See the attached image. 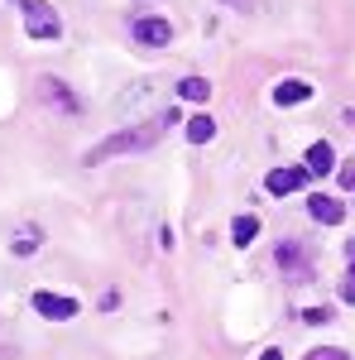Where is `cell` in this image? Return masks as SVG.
Listing matches in <instances>:
<instances>
[{
    "label": "cell",
    "mask_w": 355,
    "mask_h": 360,
    "mask_svg": "<svg viewBox=\"0 0 355 360\" xmlns=\"http://www.w3.org/2000/svg\"><path fill=\"white\" fill-rule=\"evenodd\" d=\"M273 101H278V106H298V101H312V86L298 82V77H283V82L273 86Z\"/></svg>",
    "instance_id": "obj_9"
},
{
    "label": "cell",
    "mask_w": 355,
    "mask_h": 360,
    "mask_svg": "<svg viewBox=\"0 0 355 360\" xmlns=\"http://www.w3.org/2000/svg\"><path fill=\"white\" fill-rule=\"evenodd\" d=\"M259 360H283V356H278V351H264V356H259Z\"/></svg>",
    "instance_id": "obj_22"
},
{
    "label": "cell",
    "mask_w": 355,
    "mask_h": 360,
    "mask_svg": "<svg viewBox=\"0 0 355 360\" xmlns=\"http://www.w3.org/2000/svg\"><path fill=\"white\" fill-rule=\"evenodd\" d=\"M302 183H307V168H273L269 178H264V188H269L273 197H288V193H298Z\"/></svg>",
    "instance_id": "obj_6"
},
{
    "label": "cell",
    "mask_w": 355,
    "mask_h": 360,
    "mask_svg": "<svg viewBox=\"0 0 355 360\" xmlns=\"http://www.w3.org/2000/svg\"><path fill=\"white\" fill-rule=\"evenodd\" d=\"M278 264H283V274H293V283H307V278H312V264L302 259L298 240H283V245H278Z\"/></svg>",
    "instance_id": "obj_5"
},
{
    "label": "cell",
    "mask_w": 355,
    "mask_h": 360,
    "mask_svg": "<svg viewBox=\"0 0 355 360\" xmlns=\"http://www.w3.org/2000/svg\"><path fill=\"white\" fill-rule=\"evenodd\" d=\"M25 34L29 39H58L63 34V15L44 0H25Z\"/></svg>",
    "instance_id": "obj_2"
},
{
    "label": "cell",
    "mask_w": 355,
    "mask_h": 360,
    "mask_svg": "<svg viewBox=\"0 0 355 360\" xmlns=\"http://www.w3.org/2000/svg\"><path fill=\"white\" fill-rule=\"evenodd\" d=\"M135 39L149 44V49H164L168 39H173V25H168L164 15H139L135 20Z\"/></svg>",
    "instance_id": "obj_4"
},
{
    "label": "cell",
    "mask_w": 355,
    "mask_h": 360,
    "mask_svg": "<svg viewBox=\"0 0 355 360\" xmlns=\"http://www.w3.org/2000/svg\"><path fill=\"white\" fill-rule=\"evenodd\" d=\"M302 322H307V327H327V322H331V307H307V312H302Z\"/></svg>",
    "instance_id": "obj_16"
},
{
    "label": "cell",
    "mask_w": 355,
    "mask_h": 360,
    "mask_svg": "<svg viewBox=\"0 0 355 360\" xmlns=\"http://www.w3.org/2000/svg\"><path fill=\"white\" fill-rule=\"evenodd\" d=\"M341 298H351V303H355V269H346V278H341Z\"/></svg>",
    "instance_id": "obj_18"
},
{
    "label": "cell",
    "mask_w": 355,
    "mask_h": 360,
    "mask_svg": "<svg viewBox=\"0 0 355 360\" xmlns=\"http://www.w3.org/2000/svg\"><path fill=\"white\" fill-rule=\"evenodd\" d=\"M307 212H312V221H322V226H341L346 221V207H341L336 197H322V193L307 202Z\"/></svg>",
    "instance_id": "obj_7"
},
{
    "label": "cell",
    "mask_w": 355,
    "mask_h": 360,
    "mask_svg": "<svg viewBox=\"0 0 355 360\" xmlns=\"http://www.w3.org/2000/svg\"><path fill=\"white\" fill-rule=\"evenodd\" d=\"M178 96H183V101H207V96H212V82H207V77H183V82H178Z\"/></svg>",
    "instance_id": "obj_13"
},
{
    "label": "cell",
    "mask_w": 355,
    "mask_h": 360,
    "mask_svg": "<svg viewBox=\"0 0 355 360\" xmlns=\"http://www.w3.org/2000/svg\"><path fill=\"white\" fill-rule=\"evenodd\" d=\"M34 312L49 317V322H72V317H77V303L63 298V293H44V288H39V293H34Z\"/></svg>",
    "instance_id": "obj_3"
},
{
    "label": "cell",
    "mask_w": 355,
    "mask_h": 360,
    "mask_svg": "<svg viewBox=\"0 0 355 360\" xmlns=\"http://www.w3.org/2000/svg\"><path fill=\"white\" fill-rule=\"evenodd\" d=\"M307 173H312V178H327L331 168H336V154H331V144L327 139H317V144H312V149H307Z\"/></svg>",
    "instance_id": "obj_8"
},
{
    "label": "cell",
    "mask_w": 355,
    "mask_h": 360,
    "mask_svg": "<svg viewBox=\"0 0 355 360\" xmlns=\"http://www.w3.org/2000/svg\"><path fill=\"white\" fill-rule=\"evenodd\" d=\"M149 106H154V82H135V86H130V96L120 101V111H125V115L149 111Z\"/></svg>",
    "instance_id": "obj_10"
},
{
    "label": "cell",
    "mask_w": 355,
    "mask_h": 360,
    "mask_svg": "<svg viewBox=\"0 0 355 360\" xmlns=\"http://www.w3.org/2000/svg\"><path fill=\"white\" fill-rule=\"evenodd\" d=\"M254 236H259V217H235V221H231V240H235V245H250Z\"/></svg>",
    "instance_id": "obj_14"
},
{
    "label": "cell",
    "mask_w": 355,
    "mask_h": 360,
    "mask_svg": "<svg viewBox=\"0 0 355 360\" xmlns=\"http://www.w3.org/2000/svg\"><path fill=\"white\" fill-rule=\"evenodd\" d=\"M235 10H245V15H254V0H231Z\"/></svg>",
    "instance_id": "obj_20"
},
{
    "label": "cell",
    "mask_w": 355,
    "mask_h": 360,
    "mask_svg": "<svg viewBox=\"0 0 355 360\" xmlns=\"http://www.w3.org/2000/svg\"><path fill=\"white\" fill-rule=\"evenodd\" d=\"M168 120H173V115H168ZM168 120H139V125H130V130H115L110 139H101V144L86 154V168L106 164V159H115V154H139V149L159 144V135H164Z\"/></svg>",
    "instance_id": "obj_1"
},
{
    "label": "cell",
    "mask_w": 355,
    "mask_h": 360,
    "mask_svg": "<svg viewBox=\"0 0 355 360\" xmlns=\"http://www.w3.org/2000/svg\"><path fill=\"white\" fill-rule=\"evenodd\" d=\"M39 245H44V231H39V226H20V231L10 236V250H15V255H34Z\"/></svg>",
    "instance_id": "obj_12"
},
{
    "label": "cell",
    "mask_w": 355,
    "mask_h": 360,
    "mask_svg": "<svg viewBox=\"0 0 355 360\" xmlns=\"http://www.w3.org/2000/svg\"><path fill=\"white\" fill-rule=\"evenodd\" d=\"M39 91H44V96H49L53 106H63V111H77V96H72L67 86L58 82V77H44V82H39Z\"/></svg>",
    "instance_id": "obj_11"
},
{
    "label": "cell",
    "mask_w": 355,
    "mask_h": 360,
    "mask_svg": "<svg viewBox=\"0 0 355 360\" xmlns=\"http://www.w3.org/2000/svg\"><path fill=\"white\" fill-rule=\"evenodd\" d=\"M212 135H217V120H212V115H192L188 120V139L192 144H207Z\"/></svg>",
    "instance_id": "obj_15"
},
{
    "label": "cell",
    "mask_w": 355,
    "mask_h": 360,
    "mask_svg": "<svg viewBox=\"0 0 355 360\" xmlns=\"http://www.w3.org/2000/svg\"><path fill=\"white\" fill-rule=\"evenodd\" d=\"M307 360H351V356H346V351H336V346H317Z\"/></svg>",
    "instance_id": "obj_17"
},
{
    "label": "cell",
    "mask_w": 355,
    "mask_h": 360,
    "mask_svg": "<svg viewBox=\"0 0 355 360\" xmlns=\"http://www.w3.org/2000/svg\"><path fill=\"white\" fill-rule=\"evenodd\" d=\"M341 188H355V164H341Z\"/></svg>",
    "instance_id": "obj_19"
},
{
    "label": "cell",
    "mask_w": 355,
    "mask_h": 360,
    "mask_svg": "<svg viewBox=\"0 0 355 360\" xmlns=\"http://www.w3.org/2000/svg\"><path fill=\"white\" fill-rule=\"evenodd\" d=\"M346 255H351V269H355V240H346Z\"/></svg>",
    "instance_id": "obj_21"
}]
</instances>
